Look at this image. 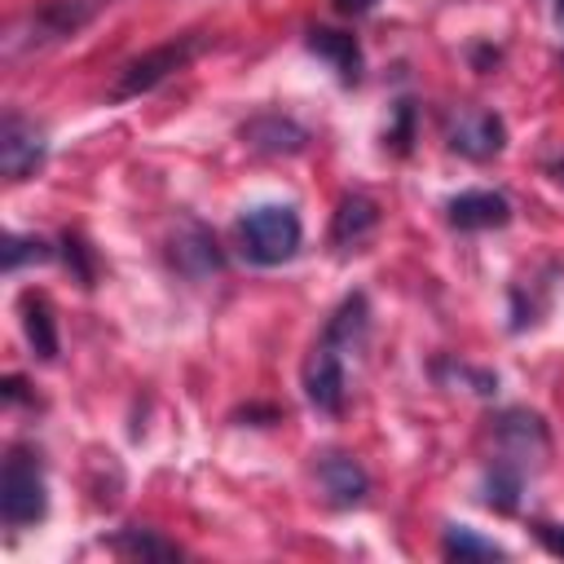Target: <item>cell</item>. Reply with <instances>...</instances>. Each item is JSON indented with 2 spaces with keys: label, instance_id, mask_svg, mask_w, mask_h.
<instances>
[{
  "label": "cell",
  "instance_id": "obj_4",
  "mask_svg": "<svg viewBox=\"0 0 564 564\" xmlns=\"http://www.w3.org/2000/svg\"><path fill=\"white\" fill-rule=\"evenodd\" d=\"M44 154H48L44 128L35 119H26L22 110H4V119H0V172L9 181H26L40 172Z\"/></svg>",
  "mask_w": 564,
  "mask_h": 564
},
{
  "label": "cell",
  "instance_id": "obj_1",
  "mask_svg": "<svg viewBox=\"0 0 564 564\" xmlns=\"http://www.w3.org/2000/svg\"><path fill=\"white\" fill-rule=\"evenodd\" d=\"M238 238H242V256L251 264H286L300 251L304 225L295 216V207L286 203H260L238 220Z\"/></svg>",
  "mask_w": 564,
  "mask_h": 564
},
{
  "label": "cell",
  "instance_id": "obj_24",
  "mask_svg": "<svg viewBox=\"0 0 564 564\" xmlns=\"http://www.w3.org/2000/svg\"><path fill=\"white\" fill-rule=\"evenodd\" d=\"M339 13H366V9H375V0H330Z\"/></svg>",
  "mask_w": 564,
  "mask_h": 564
},
{
  "label": "cell",
  "instance_id": "obj_12",
  "mask_svg": "<svg viewBox=\"0 0 564 564\" xmlns=\"http://www.w3.org/2000/svg\"><path fill=\"white\" fill-rule=\"evenodd\" d=\"M242 141L264 154H295V150H304L308 132L286 115H256L242 123Z\"/></svg>",
  "mask_w": 564,
  "mask_h": 564
},
{
  "label": "cell",
  "instance_id": "obj_20",
  "mask_svg": "<svg viewBox=\"0 0 564 564\" xmlns=\"http://www.w3.org/2000/svg\"><path fill=\"white\" fill-rule=\"evenodd\" d=\"M48 242L44 238H26V234H4V247H0V260L9 273H18L26 260H48Z\"/></svg>",
  "mask_w": 564,
  "mask_h": 564
},
{
  "label": "cell",
  "instance_id": "obj_16",
  "mask_svg": "<svg viewBox=\"0 0 564 564\" xmlns=\"http://www.w3.org/2000/svg\"><path fill=\"white\" fill-rule=\"evenodd\" d=\"M22 330H26L31 348H35V357H44V361L57 357V322H53V304H48V295H40V291H22Z\"/></svg>",
  "mask_w": 564,
  "mask_h": 564
},
{
  "label": "cell",
  "instance_id": "obj_10",
  "mask_svg": "<svg viewBox=\"0 0 564 564\" xmlns=\"http://www.w3.org/2000/svg\"><path fill=\"white\" fill-rule=\"evenodd\" d=\"M317 480H322V489L335 507H352L370 494V476L352 454H322L317 458Z\"/></svg>",
  "mask_w": 564,
  "mask_h": 564
},
{
  "label": "cell",
  "instance_id": "obj_21",
  "mask_svg": "<svg viewBox=\"0 0 564 564\" xmlns=\"http://www.w3.org/2000/svg\"><path fill=\"white\" fill-rule=\"evenodd\" d=\"M66 264H75V273H79V282L84 286H93V260H88V247L75 238V234H66Z\"/></svg>",
  "mask_w": 564,
  "mask_h": 564
},
{
  "label": "cell",
  "instance_id": "obj_14",
  "mask_svg": "<svg viewBox=\"0 0 564 564\" xmlns=\"http://www.w3.org/2000/svg\"><path fill=\"white\" fill-rule=\"evenodd\" d=\"M375 225H379L375 198H366V194H344L339 207H335V220H330V242H335V247H357Z\"/></svg>",
  "mask_w": 564,
  "mask_h": 564
},
{
  "label": "cell",
  "instance_id": "obj_19",
  "mask_svg": "<svg viewBox=\"0 0 564 564\" xmlns=\"http://www.w3.org/2000/svg\"><path fill=\"white\" fill-rule=\"evenodd\" d=\"M445 555L449 560H498L502 555V546H494L489 538H476L471 529H463V524H454V529H445Z\"/></svg>",
  "mask_w": 564,
  "mask_h": 564
},
{
  "label": "cell",
  "instance_id": "obj_18",
  "mask_svg": "<svg viewBox=\"0 0 564 564\" xmlns=\"http://www.w3.org/2000/svg\"><path fill=\"white\" fill-rule=\"evenodd\" d=\"M110 546L123 551V555H141V560H176L181 555L172 542H163V538H154L145 529H123V533L110 538Z\"/></svg>",
  "mask_w": 564,
  "mask_h": 564
},
{
  "label": "cell",
  "instance_id": "obj_23",
  "mask_svg": "<svg viewBox=\"0 0 564 564\" xmlns=\"http://www.w3.org/2000/svg\"><path fill=\"white\" fill-rule=\"evenodd\" d=\"M397 119H401V123H397V132H392V145L405 150V145H410V101L397 106Z\"/></svg>",
  "mask_w": 564,
  "mask_h": 564
},
{
  "label": "cell",
  "instance_id": "obj_5",
  "mask_svg": "<svg viewBox=\"0 0 564 564\" xmlns=\"http://www.w3.org/2000/svg\"><path fill=\"white\" fill-rule=\"evenodd\" d=\"M494 441H498V458L511 463V467H520V471L538 467V463L546 458V449H551L542 419L529 414V410H507V414H498Z\"/></svg>",
  "mask_w": 564,
  "mask_h": 564
},
{
  "label": "cell",
  "instance_id": "obj_13",
  "mask_svg": "<svg viewBox=\"0 0 564 564\" xmlns=\"http://www.w3.org/2000/svg\"><path fill=\"white\" fill-rule=\"evenodd\" d=\"M366 335H370V308H366V295L361 291H352L335 313H330V322H326V344H335L339 352H357L361 344H366Z\"/></svg>",
  "mask_w": 564,
  "mask_h": 564
},
{
  "label": "cell",
  "instance_id": "obj_15",
  "mask_svg": "<svg viewBox=\"0 0 564 564\" xmlns=\"http://www.w3.org/2000/svg\"><path fill=\"white\" fill-rule=\"evenodd\" d=\"M308 48H313L317 57H326V62L339 70L344 84H357V79H361V48H357L352 35L330 31V26H313V31H308Z\"/></svg>",
  "mask_w": 564,
  "mask_h": 564
},
{
  "label": "cell",
  "instance_id": "obj_8",
  "mask_svg": "<svg viewBox=\"0 0 564 564\" xmlns=\"http://www.w3.org/2000/svg\"><path fill=\"white\" fill-rule=\"evenodd\" d=\"M172 264L185 273V278H207V273H220V264H225V256H220V247H216V238L203 229V225H194V220H185L181 229H176V238H172Z\"/></svg>",
  "mask_w": 564,
  "mask_h": 564
},
{
  "label": "cell",
  "instance_id": "obj_3",
  "mask_svg": "<svg viewBox=\"0 0 564 564\" xmlns=\"http://www.w3.org/2000/svg\"><path fill=\"white\" fill-rule=\"evenodd\" d=\"M198 48H203L198 35H181V40H167V44H159V48L132 57V62L119 70L110 97H115V101H128V97H141V93L159 88L167 75H176L181 66H189V57H194Z\"/></svg>",
  "mask_w": 564,
  "mask_h": 564
},
{
  "label": "cell",
  "instance_id": "obj_22",
  "mask_svg": "<svg viewBox=\"0 0 564 564\" xmlns=\"http://www.w3.org/2000/svg\"><path fill=\"white\" fill-rule=\"evenodd\" d=\"M533 529H538V538H542V546H546V551L564 555V529H560V524H533Z\"/></svg>",
  "mask_w": 564,
  "mask_h": 564
},
{
  "label": "cell",
  "instance_id": "obj_11",
  "mask_svg": "<svg viewBox=\"0 0 564 564\" xmlns=\"http://www.w3.org/2000/svg\"><path fill=\"white\" fill-rule=\"evenodd\" d=\"M507 220H511V203L494 189H463L449 198L454 229H502Z\"/></svg>",
  "mask_w": 564,
  "mask_h": 564
},
{
  "label": "cell",
  "instance_id": "obj_9",
  "mask_svg": "<svg viewBox=\"0 0 564 564\" xmlns=\"http://www.w3.org/2000/svg\"><path fill=\"white\" fill-rule=\"evenodd\" d=\"M101 4L110 0H48L31 13V44H48V40H62V35H75Z\"/></svg>",
  "mask_w": 564,
  "mask_h": 564
},
{
  "label": "cell",
  "instance_id": "obj_6",
  "mask_svg": "<svg viewBox=\"0 0 564 564\" xmlns=\"http://www.w3.org/2000/svg\"><path fill=\"white\" fill-rule=\"evenodd\" d=\"M445 141H449V150H458L467 159H494L507 145V128H502V119L494 110L463 106V110H454L445 119Z\"/></svg>",
  "mask_w": 564,
  "mask_h": 564
},
{
  "label": "cell",
  "instance_id": "obj_25",
  "mask_svg": "<svg viewBox=\"0 0 564 564\" xmlns=\"http://www.w3.org/2000/svg\"><path fill=\"white\" fill-rule=\"evenodd\" d=\"M555 22L564 26V0H555Z\"/></svg>",
  "mask_w": 564,
  "mask_h": 564
},
{
  "label": "cell",
  "instance_id": "obj_7",
  "mask_svg": "<svg viewBox=\"0 0 564 564\" xmlns=\"http://www.w3.org/2000/svg\"><path fill=\"white\" fill-rule=\"evenodd\" d=\"M304 392L322 414H339L344 410V392H348V375H344V352L335 344H317L304 361Z\"/></svg>",
  "mask_w": 564,
  "mask_h": 564
},
{
  "label": "cell",
  "instance_id": "obj_2",
  "mask_svg": "<svg viewBox=\"0 0 564 564\" xmlns=\"http://www.w3.org/2000/svg\"><path fill=\"white\" fill-rule=\"evenodd\" d=\"M48 511V494H44V467L31 449L13 445L4 458V476H0V516L9 529L35 524Z\"/></svg>",
  "mask_w": 564,
  "mask_h": 564
},
{
  "label": "cell",
  "instance_id": "obj_17",
  "mask_svg": "<svg viewBox=\"0 0 564 564\" xmlns=\"http://www.w3.org/2000/svg\"><path fill=\"white\" fill-rule=\"evenodd\" d=\"M520 485H524V471L511 467V463H502V458H494V467H489V476H485V498H489V507H498V511H516V502H520Z\"/></svg>",
  "mask_w": 564,
  "mask_h": 564
},
{
  "label": "cell",
  "instance_id": "obj_26",
  "mask_svg": "<svg viewBox=\"0 0 564 564\" xmlns=\"http://www.w3.org/2000/svg\"><path fill=\"white\" fill-rule=\"evenodd\" d=\"M555 181H564V163H555Z\"/></svg>",
  "mask_w": 564,
  "mask_h": 564
}]
</instances>
